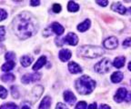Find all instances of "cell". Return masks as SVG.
Returning a JSON list of instances; mask_svg holds the SVG:
<instances>
[{"label":"cell","mask_w":131,"mask_h":109,"mask_svg":"<svg viewBox=\"0 0 131 109\" xmlns=\"http://www.w3.org/2000/svg\"><path fill=\"white\" fill-rule=\"evenodd\" d=\"M13 28L20 39H27L37 32V21L29 13L23 12L14 18Z\"/></svg>","instance_id":"1"},{"label":"cell","mask_w":131,"mask_h":109,"mask_svg":"<svg viewBox=\"0 0 131 109\" xmlns=\"http://www.w3.org/2000/svg\"><path fill=\"white\" fill-rule=\"evenodd\" d=\"M76 89L80 95H89L96 87V82L88 76H82L76 81Z\"/></svg>","instance_id":"2"},{"label":"cell","mask_w":131,"mask_h":109,"mask_svg":"<svg viewBox=\"0 0 131 109\" xmlns=\"http://www.w3.org/2000/svg\"><path fill=\"white\" fill-rule=\"evenodd\" d=\"M104 54V50L97 45H83L78 48V55L83 58H96Z\"/></svg>","instance_id":"3"},{"label":"cell","mask_w":131,"mask_h":109,"mask_svg":"<svg viewBox=\"0 0 131 109\" xmlns=\"http://www.w3.org/2000/svg\"><path fill=\"white\" fill-rule=\"evenodd\" d=\"M111 66V61L108 58H103L97 64L95 65V71L98 74H106L109 71Z\"/></svg>","instance_id":"4"},{"label":"cell","mask_w":131,"mask_h":109,"mask_svg":"<svg viewBox=\"0 0 131 109\" xmlns=\"http://www.w3.org/2000/svg\"><path fill=\"white\" fill-rule=\"evenodd\" d=\"M103 45L106 49H115L117 47L118 40L116 37H109L105 40Z\"/></svg>","instance_id":"5"},{"label":"cell","mask_w":131,"mask_h":109,"mask_svg":"<svg viewBox=\"0 0 131 109\" xmlns=\"http://www.w3.org/2000/svg\"><path fill=\"white\" fill-rule=\"evenodd\" d=\"M41 77V75L38 73H34V74H27L25 76H22L21 81H22L24 84H29V83L36 82V81H38Z\"/></svg>","instance_id":"6"},{"label":"cell","mask_w":131,"mask_h":109,"mask_svg":"<svg viewBox=\"0 0 131 109\" xmlns=\"http://www.w3.org/2000/svg\"><path fill=\"white\" fill-rule=\"evenodd\" d=\"M63 43L68 44L70 45H77L78 43V37L75 33H68L67 37L63 39Z\"/></svg>","instance_id":"7"},{"label":"cell","mask_w":131,"mask_h":109,"mask_svg":"<svg viewBox=\"0 0 131 109\" xmlns=\"http://www.w3.org/2000/svg\"><path fill=\"white\" fill-rule=\"evenodd\" d=\"M127 93V91L125 87H120V88H118L117 91V93H116V95H115V96H114L115 101L117 102V103H121V102L126 98Z\"/></svg>","instance_id":"8"},{"label":"cell","mask_w":131,"mask_h":109,"mask_svg":"<svg viewBox=\"0 0 131 109\" xmlns=\"http://www.w3.org/2000/svg\"><path fill=\"white\" fill-rule=\"evenodd\" d=\"M111 9L115 12L118 13L120 15H125L127 13V8H126L125 6H123L120 2H115L112 4L111 6Z\"/></svg>","instance_id":"9"},{"label":"cell","mask_w":131,"mask_h":109,"mask_svg":"<svg viewBox=\"0 0 131 109\" xmlns=\"http://www.w3.org/2000/svg\"><path fill=\"white\" fill-rule=\"evenodd\" d=\"M64 99L69 105H74L75 102L77 101V97L75 96V95H74L71 91H68V90L65 91V93H64Z\"/></svg>","instance_id":"10"},{"label":"cell","mask_w":131,"mask_h":109,"mask_svg":"<svg viewBox=\"0 0 131 109\" xmlns=\"http://www.w3.org/2000/svg\"><path fill=\"white\" fill-rule=\"evenodd\" d=\"M72 53L70 50L68 49H62L61 51H59V54H58V56H59V59L61 60L62 62H67L71 58Z\"/></svg>","instance_id":"11"},{"label":"cell","mask_w":131,"mask_h":109,"mask_svg":"<svg viewBox=\"0 0 131 109\" xmlns=\"http://www.w3.org/2000/svg\"><path fill=\"white\" fill-rule=\"evenodd\" d=\"M68 70L72 74H78V73L82 72L81 66L78 64H77L76 62H70L68 64Z\"/></svg>","instance_id":"12"},{"label":"cell","mask_w":131,"mask_h":109,"mask_svg":"<svg viewBox=\"0 0 131 109\" xmlns=\"http://www.w3.org/2000/svg\"><path fill=\"white\" fill-rule=\"evenodd\" d=\"M51 104H52L51 98H50L48 95H47V96L44 97L43 100L41 101L38 109H49L50 106H51Z\"/></svg>","instance_id":"13"},{"label":"cell","mask_w":131,"mask_h":109,"mask_svg":"<svg viewBox=\"0 0 131 109\" xmlns=\"http://www.w3.org/2000/svg\"><path fill=\"white\" fill-rule=\"evenodd\" d=\"M51 30L54 31L56 34H57V35H61L62 34L64 33V31H65V29H64V27H62L61 25H60L59 23L57 22H54L53 24L51 25Z\"/></svg>","instance_id":"14"},{"label":"cell","mask_w":131,"mask_h":109,"mask_svg":"<svg viewBox=\"0 0 131 109\" xmlns=\"http://www.w3.org/2000/svg\"><path fill=\"white\" fill-rule=\"evenodd\" d=\"M44 91V87L41 86H37L32 90V96H34V100H37L41 96Z\"/></svg>","instance_id":"15"},{"label":"cell","mask_w":131,"mask_h":109,"mask_svg":"<svg viewBox=\"0 0 131 109\" xmlns=\"http://www.w3.org/2000/svg\"><path fill=\"white\" fill-rule=\"evenodd\" d=\"M46 63H47V57H46V56H41V57H39L38 60L36 62L35 66H33V70H34V71L39 70L40 68H42L44 66H45Z\"/></svg>","instance_id":"16"},{"label":"cell","mask_w":131,"mask_h":109,"mask_svg":"<svg viewBox=\"0 0 131 109\" xmlns=\"http://www.w3.org/2000/svg\"><path fill=\"white\" fill-rule=\"evenodd\" d=\"M123 77H124V75L122 74V72H119V71H117V72H115L112 74V76H111L110 79L111 81H112L113 83H115V84H117V83H119L122 81Z\"/></svg>","instance_id":"17"},{"label":"cell","mask_w":131,"mask_h":109,"mask_svg":"<svg viewBox=\"0 0 131 109\" xmlns=\"http://www.w3.org/2000/svg\"><path fill=\"white\" fill-rule=\"evenodd\" d=\"M126 58L124 56H118V57H116L113 62V66L116 68H121L123 67V66L125 65Z\"/></svg>","instance_id":"18"},{"label":"cell","mask_w":131,"mask_h":109,"mask_svg":"<svg viewBox=\"0 0 131 109\" xmlns=\"http://www.w3.org/2000/svg\"><path fill=\"white\" fill-rule=\"evenodd\" d=\"M90 24H91V22H90L89 19H86L84 22L80 23L79 25L78 26V30L79 32H85L90 27Z\"/></svg>","instance_id":"19"},{"label":"cell","mask_w":131,"mask_h":109,"mask_svg":"<svg viewBox=\"0 0 131 109\" xmlns=\"http://www.w3.org/2000/svg\"><path fill=\"white\" fill-rule=\"evenodd\" d=\"M15 66H16V62L15 61H7L6 63H5L3 65L1 69L4 72H9V71H11L15 67Z\"/></svg>","instance_id":"20"},{"label":"cell","mask_w":131,"mask_h":109,"mask_svg":"<svg viewBox=\"0 0 131 109\" xmlns=\"http://www.w3.org/2000/svg\"><path fill=\"white\" fill-rule=\"evenodd\" d=\"M33 61V58L31 56H24L21 57L20 59V63L24 67H27L28 66H30L31 63Z\"/></svg>","instance_id":"21"},{"label":"cell","mask_w":131,"mask_h":109,"mask_svg":"<svg viewBox=\"0 0 131 109\" xmlns=\"http://www.w3.org/2000/svg\"><path fill=\"white\" fill-rule=\"evenodd\" d=\"M68 9L69 12H77V11L79 10V6L76 2L70 1L68 4Z\"/></svg>","instance_id":"22"},{"label":"cell","mask_w":131,"mask_h":109,"mask_svg":"<svg viewBox=\"0 0 131 109\" xmlns=\"http://www.w3.org/2000/svg\"><path fill=\"white\" fill-rule=\"evenodd\" d=\"M15 78H16V76L11 73H7V74H5L4 76H1V79L4 82H12L15 80Z\"/></svg>","instance_id":"23"},{"label":"cell","mask_w":131,"mask_h":109,"mask_svg":"<svg viewBox=\"0 0 131 109\" xmlns=\"http://www.w3.org/2000/svg\"><path fill=\"white\" fill-rule=\"evenodd\" d=\"M7 96V90L4 87L0 86V98L5 99Z\"/></svg>","instance_id":"24"},{"label":"cell","mask_w":131,"mask_h":109,"mask_svg":"<svg viewBox=\"0 0 131 109\" xmlns=\"http://www.w3.org/2000/svg\"><path fill=\"white\" fill-rule=\"evenodd\" d=\"M15 57H16V55L13 52H7L5 56V58L7 61H15Z\"/></svg>","instance_id":"25"},{"label":"cell","mask_w":131,"mask_h":109,"mask_svg":"<svg viewBox=\"0 0 131 109\" xmlns=\"http://www.w3.org/2000/svg\"><path fill=\"white\" fill-rule=\"evenodd\" d=\"M11 93H12V95L14 98H18L19 97V93L16 87H11Z\"/></svg>","instance_id":"26"},{"label":"cell","mask_w":131,"mask_h":109,"mask_svg":"<svg viewBox=\"0 0 131 109\" xmlns=\"http://www.w3.org/2000/svg\"><path fill=\"white\" fill-rule=\"evenodd\" d=\"M75 109H86V103L84 102V101L78 102V104L76 105V108Z\"/></svg>","instance_id":"27"},{"label":"cell","mask_w":131,"mask_h":109,"mask_svg":"<svg viewBox=\"0 0 131 109\" xmlns=\"http://www.w3.org/2000/svg\"><path fill=\"white\" fill-rule=\"evenodd\" d=\"M52 10H53L54 13L57 14V13H59L61 11V6L59 4H54L53 7H52Z\"/></svg>","instance_id":"28"},{"label":"cell","mask_w":131,"mask_h":109,"mask_svg":"<svg viewBox=\"0 0 131 109\" xmlns=\"http://www.w3.org/2000/svg\"><path fill=\"white\" fill-rule=\"evenodd\" d=\"M5 35H6L5 27H0V41H3L5 39Z\"/></svg>","instance_id":"29"},{"label":"cell","mask_w":131,"mask_h":109,"mask_svg":"<svg viewBox=\"0 0 131 109\" xmlns=\"http://www.w3.org/2000/svg\"><path fill=\"white\" fill-rule=\"evenodd\" d=\"M7 17V13L4 10V9L0 8V21H3Z\"/></svg>","instance_id":"30"},{"label":"cell","mask_w":131,"mask_h":109,"mask_svg":"<svg viewBox=\"0 0 131 109\" xmlns=\"http://www.w3.org/2000/svg\"><path fill=\"white\" fill-rule=\"evenodd\" d=\"M129 46H131V37H128V38L123 41V47L127 48L129 47Z\"/></svg>","instance_id":"31"},{"label":"cell","mask_w":131,"mask_h":109,"mask_svg":"<svg viewBox=\"0 0 131 109\" xmlns=\"http://www.w3.org/2000/svg\"><path fill=\"white\" fill-rule=\"evenodd\" d=\"M6 107V109H18L17 108V106H16L15 104L13 103H7L6 105H5Z\"/></svg>","instance_id":"32"},{"label":"cell","mask_w":131,"mask_h":109,"mask_svg":"<svg viewBox=\"0 0 131 109\" xmlns=\"http://www.w3.org/2000/svg\"><path fill=\"white\" fill-rule=\"evenodd\" d=\"M56 109H68L63 103H58L56 106Z\"/></svg>","instance_id":"33"},{"label":"cell","mask_w":131,"mask_h":109,"mask_svg":"<svg viewBox=\"0 0 131 109\" xmlns=\"http://www.w3.org/2000/svg\"><path fill=\"white\" fill-rule=\"evenodd\" d=\"M96 3L101 6H107V4H108L107 1H96Z\"/></svg>","instance_id":"34"},{"label":"cell","mask_w":131,"mask_h":109,"mask_svg":"<svg viewBox=\"0 0 131 109\" xmlns=\"http://www.w3.org/2000/svg\"><path fill=\"white\" fill-rule=\"evenodd\" d=\"M126 101L127 102H131V92H127V95H126Z\"/></svg>","instance_id":"35"},{"label":"cell","mask_w":131,"mask_h":109,"mask_svg":"<svg viewBox=\"0 0 131 109\" xmlns=\"http://www.w3.org/2000/svg\"><path fill=\"white\" fill-rule=\"evenodd\" d=\"M39 4H40V2H39V1H34V0L30 1V5L32 6H38Z\"/></svg>","instance_id":"36"},{"label":"cell","mask_w":131,"mask_h":109,"mask_svg":"<svg viewBox=\"0 0 131 109\" xmlns=\"http://www.w3.org/2000/svg\"><path fill=\"white\" fill-rule=\"evenodd\" d=\"M88 109H96V103H93L91 105H88Z\"/></svg>","instance_id":"37"},{"label":"cell","mask_w":131,"mask_h":109,"mask_svg":"<svg viewBox=\"0 0 131 109\" xmlns=\"http://www.w3.org/2000/svg\"><path fill=\"white\" fill-rule=\"evenodd\" d=\"M99 109H111V108H110V106L107 105H101Z\"/></svg>","instance_id":"38"},{"label":"cell","mask_w":131,"mask_h":109,"mask_svg":"<svg viewBox=\"0 0 131 109\" xmlns=\"http://www.w3.org/2000/svg\"><path fill=\"white\" fill-rule=\"evenodd\" d=\"M21 109H30V106L27 105H23L22 107H21Z\"/></svg>","instance_id":"39"},{"label":"cell","mask_w":131,"mask_h":109,"mask_svg":"<svg viewBox=\"0 0 131 109\" xmlns=\"http://www.w3.org/2000/svg\"><path fill=\"white\" fill-rule=\"evenodd\" d=\"M0 109H6V105H1V107H0Z\"/></svg>","instance_id":"40"},{"label":"cell","mask_w":131,"mask_h":109,"mask_svg":"<svg viewBox=\"0 0 131 109\" xmlns=\"http://www.w3.org/2000/svg\"><path fill=\"white\" fill-rule=\"evenodd\" d=\"M128 70L129 71H131V62L128 64Z\"/></svg>","instance_id":"41"},{"label":"cell","mask_w":131,"mask_h":109,"mask_svg":"<svg viewBox=\"0 0 131 109\" xmlns=\"http://www.w3.org/2000/svg\"><path fill=\"white\" fill-rule=\"evenodd\" d=\"M130 84H131V81H130Z\"/></svg>","instance_id":"42"}]
</instances>
